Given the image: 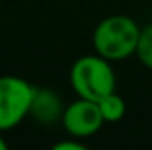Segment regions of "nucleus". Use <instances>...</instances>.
I'll use <instances>...</instances> for the list:
<instances>
[{
  "label": "nucleus",
  "mask_w": 152,
  "mask_h": 150,
  "mask_svg": "<svg viewBox=\"0 0 152 150\" xmlns=\"http://www.w3.org/2000/svg\"><path fill=\"white\" fill-rule=\"evenodd\" d=\"M62 104L60 99L57 97L55 92L46 90V88H36L34 90V99H32V106L30 113L42 124H51L57 117L62 118Z\"/></svg>",
  "instance_id": "obj_5"
},
{
  "label": "nucleus",
  "mask_w": 152,
  "mask_h": 150,
  "mask_svg": "<svg viewBox=\"0 0 152 150\" xmlns=\"http://www.w3.org/2000/svg\"><path fill=\"white\" fill-rule=\"evenodd\" d=\"M97 106H99V111L103 115L104 122H118L124 115H126V103L124 99L115 94L110 92L106 95H103L99 101H96Z\"/></svg>",
  "instance_id": "obj_6"
},
{
  "label": "nucleus",
  "mask_w": 152,
  "mask_h": 150,
  "mask_svg": "<svg viewBox=\"0 0 152 150\" xmlns=\"http://www.w3.org/2000/svg\"><path fill=\"white\" fill-rule=\"evenodd\" d=\"M5 149H7V143H5V140L0 136V150H5Z\"/></svg>",
  "instance_id": "obj_9"
},
{
  "label": "nucleus",
  "mask_w": 152,
  "mask_h": 150,
  "mask_svg": "<svg viewBox=\"0 0 152 150\" xmlns=\"http://www.w3.org/2000/svg\"><path fill=\"white\" fill-rule=\"evenodd\" d=\"M34 87L18 76H0V131L16 127L28 113Z\"/></svg>",
  "instance_id": "obj_3"
},
{
  "label": "nucleus",
  "mask_w": 152,
  "mask_h": 150,
  "mask_svg": "<svg viewBox=\"0 0 152 150\" xmlns=\"http://www.w3.org/2000/svg\"><path fill=\"white\" fill-rule=\"evenodd\" d=\"M69 79L78 97L90 101H99L103 95L115 92L117 85L110 60L97 53L78 58L71 67Z\"/></svg>",
  "instance_id": "obj_2"
},
{
  "label": "nucleus",
  "mask_w": 152,
  "mask_h": 150,
  "mask_svg": "<svg viewBox=\"0 0 152 150\" xmlns=\"http://www.w3.org/2000/svg\"><path fill=\"white\" fill-rule=\"evenodd\" d=\"M134 55L147 69H152V23L140 30V39Z\"/></svg>",
  "instance_id": "obj_7"
},
{
  "label": "nucleus",
  "mask_w": 152,
  "mask_h": 150,
  "mask_svg": "<svg viewBox=\"0 0 152 150\" xmlns=\"http://www.w3.org/2000/svg\"><path fill=\"white\" fill-rule=\"evenodd\" d=\"M104 124V118L99 111L96 101L80 97L71 103L62 111V125L75 138H88L96 134Z\"/></svg>",
  "instance_id": "obj_4"
},
{
  "label": "nucleus",
  "mask_w": 152,
  "mask_h": 150,
  "mask_svg": "<svg viewBox=\"0 0 152 150\" xmlns=\"http://www.w3.org/2000/svg\"><path fill=\"white\" fill-rule=\"evenodd\" d=\"M53 150H85L83 143H78V141H58L53 145Z\"/></svg>",
  "instance_id": "obj_8"
},
{
  "label": "nucleus",
  "mask_w": 152,
  "mask_h": 150,
  "mask_svg": "<svg viewBox=\"0 0 152 150\" xmlns=\"http://www.w3.org/2000/svg\"><path fill=\"white\" fill-rule=\"evenodd\" d=\"M140 30L138 23L129 16H108L94 30V50L106 60H124L136 53Z\"/></svg>",
  "instance_id": "obj_1"
}]
</instances>
